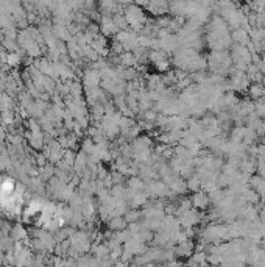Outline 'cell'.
I'll list each match as a JSON object with an SVG mask.
<instances>
[{
  "mask_svg": "<svg viewBox=\"0 0 265 267\" xmlns=\"http://www.w3.org/2000/svg\"><path fill=\"white\" fill-rule=\"evenodd\" d=\"M128 188H131L132 191H145V183L141 180V178H130L128 180Z\"/></svg>",
  "mask_w": 265,
  "mask_h": 267,
  "instance_id": "ba28073f",
  "label": "cell"
},
{
  "mask_svg": "<svg viewBox=\"0 0 265 267\" xmlns=\"http://www.w3.org/2000/svg\"><path fill=\"white\" fill-rule=\"evenodd\" d=\"M139 216H141V213L139 211H127L125 213V220L128 222V224H132V222H137L139 220Z\"/></svg>",
  "mask_w": 265,
  "mask_h": 267,
  "instance_id": "9c48e42d",
  "label": "cell"
},
{
  "mask_svg": "<svg viewBox=\"0 0 265 267\" xmlns=\"http://www.w3.org/2000/svg\"><path fill=\"white\" fill-rule=\"evenodd\" d=\"M190 202H192V206L197 208V210H208L211 198H209L208 194H204V192L195 191V194H194L192 198H190Z\"/></svg>",
  "mask_w": 265,
  "mask_h": 267,
  "instance_id": "3957f363",
  "label": "cell"
},
{
  "mask_svg": "<svg viewBox=\"0 0 265 267\" xmlns=\"http://www.w3.org/2000/svg\"><path fill=\"white\" fill-rule=\"evenodd\" d=\"M99 28L101 30V35H105V36H113L117 33L111 14H103V16L100 18V27Z\"/></svg>",
  "mask_w": 265,
  "mask_h": 267,
  "instance_id": "7a4b0ae2",
  "label": "cell"
},
{
  "mask_svg": "<svg viewBox=\"0 0 265 267\" xmlns=\"http://www.w3.org/2000/svg\"><path fill=\"white\" fill-rule=\"evenodd\" d=\"M187 184V191H200L201 186H203V181H201V177L200 175H197V177H192L190 175V178L186 181Z\"/></svg>",
  "mask_w": 265,
  "mask_h": 267,
  "instance_id": "8992f818",
  "label": "cell"
},
{
  "mask_svg": "<svg viewBox=\"0 0 265 267\" xmlns=\"http://www.w3.org/2000/svg\"><path fill=\"white\" fill-rule=\"evenodd\" d=\"M128 227V222L125 220L123 216H113L109 219V228L114 230V231H119V230H125Z\"/></svg>",
  "mask_w": 265,
  "mask_h": 267,
  "instance_id": "277c9868",
  "label": "cell"
},
{
  "mask_svg": "<svg viewBox=\"0 0 265 267\" xmlns=\"http://www.w3.org/2000/svg\"><path fill=\"white\" fill-rule=\"evenodd\" d=\"M113 20H114V25H116L117 33L122 32V30H127L128 28V22H127V19H125L122 11L120 13H116L114 16H113Z\"/></svg>",
  "mask_w": 265,
  "mask_h": 267,
  "instance_id": "5b68a950",
  "label": "cell"
},
{
  "mask_svg": "<svg viewBox=\"0 0 265 267\" xmlns=\"http://www.w3.org/2000/svg\"><path fill=\"white\" fill-rule=\"evenodd\" d=\"M132 3L142 6V8H147V6H149V0H132Z\"/></svg>",
  "mask_w": 265,
  "mask_h": 267,
  "instance_id": "30bf717a",
  "label": "cell"
},
{
  "mask_svg": "<svg viewBox=\"0 0 265 267\" xmlns=\"http://www.w3.org/2000/svg\"><path fill=\"white\" fill-rule=\"evenodd\" d=\"M249 95H251V99L259 100L265 95V89L261 85H253L251 88H249Z\"/></svg>",
  "mask_w": 265,
  "mask_h": 267,
  "instance_id": "52a82bcc",
  "label": "cell"
},
{
  "mask_svg": "<svg viewBox=\"0 0 265 267\" xmlns=\"http://www.w3.org/2000/svg\"><path fill=\"white\" fill-rule=\"evenodd\" d=\"M122 13L128 22V27H131L132 30L139 32V30H142L145 27L147 16H145V11L142 6H139L136 3H130L127 6H123Z\"/></svg>",
  "mask_w": 265,
  "mask_h": 267,
  "instance_id": "6da1fadb",
  "label": "cell"
}]
</instances>
